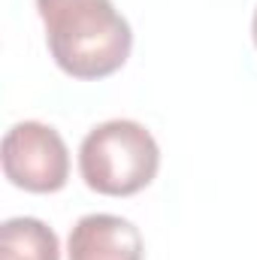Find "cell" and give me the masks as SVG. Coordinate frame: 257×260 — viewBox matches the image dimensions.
Masks as SVG:
<instances>
[{"label":"cell","instance_id":"2","mask_svg":"<svg viewBox=\"0 0 257 260\" xmlns=\"http://www.w3.org/2000/svg\"><path fill=\"white\" fill-rule=\"evenodd\" d=\"M160 170V148L151 130L130 118L103 121L79 145L82 182L103 197H133L145 191Z\"/></svg>","mask_w":257,"mask_h":260},{"label":"cell","instance_id":"1","mask_svg":"<svg viewBox=\"0 0 257 260\" xmlns=\"http://www.w3.org/2000/svg\"><path fill=\"white\" fill-rule=\"evenodd\" d=\"M49 55L67 76L94 82L118 73L133 49V30L112 0H37Z\"/></svg>","mask_w":257,"mask_h":260},{"label":"cell","instance_id":"3","mask_svg":"<svg viewBox=\"0 0 257 260\" xmlns=\"http://www.w3.org/2000/svg\"><path fill=\"white\" fill-rule=\"evenodd\" d=\"M3 176L27 194H58L70 179V151L61 133L43 121H18L0 148Z\"/></svg>","mask_w":257,"mask_h":260},{"label":"cell","instance_id":"5","mask_svg":"<svg viewBox=\"0 0 257 260\" xmlns=\"http://www.w3.org/2000/svg\"><path fill=\"white\" fill-rule=\"evenodd\" d=\"M0 260H61V245L49 224L21 215L0 227Z\"/></svg>","mask_w":257,"mask_h":260},{"label":"cell","instance_id":"6","mask_svg":"<svg viewBox=\"0 0 257 260\" xmlns=\"http://www.w3.org/2000/svg\"><path fill=\"white\" fill-rule=\"evenodd\" d=\"M251 40H254V49H257V9H254V15H251Z\"/></svg>","mask_w":257,"mask_h":260},{"label":"cell","instance_id":"4","mask_svg":"<svg viewBox=\"0 0 257 260\" xmlns=\"http://www.w3.org/2000/svg\"><path fill=\"white\" fill-rule=\"evenodd\" d=\"M70 260H142L145 242L136 224L121 215H85L73 224L67 239Z\"/></svg>","mask_w":257,"mask_h":260}]
</instances>
